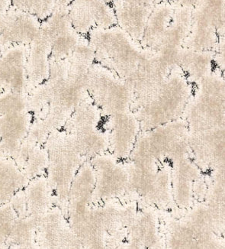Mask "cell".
Instances as JSON below:
<instances>
[{
	"label": "cell",
	"mask_w": 225,
	"mask_h": 249,
	"mask_svg": "<svg viewBox=\"0 0 225 249\" xmlns=\"http://www.w3.org/2000/svg\"><path fill=\"white\" fill-rule=\"evenodd\" d=\"M103 128L108 135V152L119 160H128L140 132L135 113L130 110L105 117Z\"/></svg>",
	"instance_id": "4fadbf2b"
},
{
	"label": "cell",
	"mask_w": 225,
	"mask_h": 249,
	"mask_svg": "<svg viewBox=\"0 0 225 249\" xmlns=\"http://www.w3.org/2000/svg\"><path fill=\"white\" fill-rule=\"evenodd\" d=\"M117 25L140 43L147 19L156 5L155 0H114Z\"/></svg>",
	"instance_id": "e0dca14e"
},
{
	"label": "cell",
	"mask_w": 225,
	"mask_h": 249,
	"mask_svg": "<svg viewBox=\"0 0 225 249\" xmlns=\"http://www.w3.org/2000/svg\"><path fill=\"white\" fill-rule=\"evenodd\" d=\"M89 162L96 176L92 204L124 198L129 181L127 160H119L107 151L96 155Z\"/></svg>",
	"instance_id": "ba28073f"
},
{
	"label": "cell",
	"mask_w": 225,
	"mask_h": 249,
	"mask_svg": "<svg viewBox=\"0 0 225 249\" xmlns=\"http://www.w3.org/2000/svg\"><path fill=\"white\" fill-rule=\"evenodd\" d=\"M187 123L180 118L159 126L140 131L128 160L160 164L191 158Z\"/></svg>",
	"instance_id": "7a4b0ae2"
},
{
	"label": "cell",
	"mask_w": 225,
	"mask_h": 249,
	"mask_svg": "<svg viewBox=\"0 0 225 249\" xmlns=\"http://www.w3.org/2000/svg\"><path fill=\"white\" fill-rule=\"evenodd\" d=\"M177 67L190 83L196 85L215 70L214 52L183 48L178 57Z\"/></svg>",
	"instance_id": "cb8c5ba5"
},
{
	"label": "cell",
	"mask_w": 225,
	"mask_h": 249,
	"mask_svg": "<svg viewBox=\"0 0 225 249\" xmlns=\"http://www.w3.org/2000/svg\"><path fill=\"white\" fill-rule=\"evenodd\" d=\"M41 23L34 15L11 6L0 15V46L30 45L39 33Z\"/></svg>",
	"instance_id": "5bb4252c"
},
{
	"label": "cell",
	"mask_w": 225,
	"mask_h": 249,
	"mask_svg": "<svg viewBox=\"0 0 225 249\" xmlns=\"http://www.w3.org/2000/svg\"><path fill=\"white\" fill-rule=\"evenodd\" d=\"M106 2H108V3H112V2H113L114 0H105Z\"/></svg>",
	"instance_id": "8d00e7d4"
},
{
	"label": "cell",
	"mask_w": 225,
	"mask_h": 249,
	"mask_svg": "<svg viewBox=\"0 0 225 249\" xmlns=\"http://www.w3.org/2000/svg\"><path fill=\"white\" fill-rule=\"evenodd\" d=\"M175 3L172 0L156 4L147 19L140 45L144 49L155 51L172 20Z\"/></svg>",
	"instance_id": "d4e9b609"
},
{
	"label": "cell",
	"mask_w": 225,
	"mask_h": 249,
	"mask_svg": "<svg viewBox=\"0 0 225 249\" xmlns=\"http://www.w3.org/2000/svg\"><path fill=\"white\" fill-rule=\"evenodd\" d=\"M172 1L176 5L191 8L193 7L195 2H197V0H172Z\"/></svg>",
	"instance_id": "836d02e7"
},
{
	"label": "cell",
	"mask_w": 225,
	"mask_h": 249,
	"mask_svg": "<svg viewBox=\"0 0 225 249\" xmlns=\"http://www.w3.org/2000/svg\"><path fill=\"white\" fill-rule=\"evenodd\" d=\"M173 69L155 51L144 48L140 62L126 80L133 93L131 111L135 110L163 84Z\"/></svg>",
	"instance_id": "9c48e42d"
},
{
	"label": "cell",
	"mask_w": 225,
	"mask_h": 249,
	"mask_svg": "<svg viewBox=\"0 0 225 249\" xmlns=\"http://www.w3.org/2000/svg\"><path fill=\"white\" fill-rule=\"evenodd\" d=\"M165 248L160 210L152 207L138 208L126 230L124 249Z\"/></svg>",
	"instance_id": "8fae6325"
},
{
	"label": "cell",
	"mask_w": 225,
	"mask_h": 249,
	"mask_svg": "<svg viewBox=\"0 0 225 249\" xmlns=\"http://www.w3.org/2000/svg\"><path fill=\"white\" fill-rule=\"evenodd\" d=\"M73 29L87 37L93 29H107L117 25L112 4L105 0H73L68 5Z\"/></svg>",
	"instance_id": "7c38bea8"
},
{
	"label": "cell",
	"mask_w": 225,
	"mask_h": 249,
	"mask_svg": "<svg viewBox=\"0 0 225 249\" xmlns=\"http://www.w3.org/2000/svg\"><path fill=\"white\" fill-rule=\"evenodd\" d=\"M37 0H11V6L25 13L34 14Z\"/></svg>",
	"instance_id": "d6a6232c"
},
{
	"label": "cell",
	"mask_w": 225,
	"mask_h": 249,
	"mask_svg": "<svg viewBox=\"0 0 225 249\" xmlns=\"http://www.w3.org/2000/svg\"><path fill=\"white\" fill-rule=\"evenodd\" d=\"M95 183L94 169L89 160H86L71 183L68 194L67 217L80 213L90 207L92 204V193L94 191Z\"/></svg>",
	"instance_id": "44dd1931"
},
{
	"label": "cell",
	"mask_w": 225,
	"mask_h": 249,
	"mask_svg": "<svg viewBox=\"0 0 225 249\" xmlns=\"http://www.w3.org/2000/svg\"><path fill=\"white\" fill-rule=\"evenodd\" d=\"M87 89L105 118L131 110L134 96L128 83L101 64L95 62L91 66Z\"/></svg>",
	"instance_id": "8992f818"
},
{
	"label": "cell",
	"mask_w": 225,
	"mask_h": 249,
	"mask_svg": "<svg viewBox=\"0 0 225 249\" xmlns=\"http://www.w3.org/2000/svg\"><path fill=\"white\" fill-rule=\"evenodd\" d=\"M225 71L215 68L211 74L194 87L182 119L189 133L225 128Z\"/></svg>",
	"instance_id": "3957f363"
},
{
	"label": "cell",
	"mask_w": 225,
	"mask_h": 249,
	"mask_svg": "<svg viewBox=\"0 0 225 249\" xmlns=\"http://www.w3.org/2000/svg\"><path fill=\"white\" fill-rule=\"evenodd\" d=\"M13 160L25 178L29 180H32L46 174L48 151L45 146L25 139L20 144Z\"/></svg>",
	"instance_id": "603a6c76"
},
{
	"label": "cell",
	"mask_w": 225,
	"mask_h": 249,
	"mask_svg": "<svg viewBox=\"0 0 225 249\" xmlns=\"http://www.w3.org/2000/svg\"><path fill=\"white\" fill-rule=\"evenodd\" d=\"M5 248L34 249L36 246V223L29 217H18L6 242Z\"/></svg>",
	"instance_id": "83f0119b"
},
{
	"label": "cell",
	"mask_w": 225,
	"mask_h": 249,
	"mask_svg": "<svg viewBox=\"0 0 225 249\" xmlns=\"http://www.w3.org/2000/svg\"><path fill=\"white\" fill-rule=\"evenodd\" d=\"M4 48L0 52V91H13L28 94V45Z\"/></svg>",
	"instance_id": "2e32d148"
},
{
	"label": "cell",
	"mask_w": 225,
	"mask_h": 249,
	"mask_svg": "<svg viewBox=\"0 0 225 249\" xmlns=\"http://www.w3.org/2000/svg\"><path fill=\"white\" fill-rule=\"evenodd\" d=\"M204 173L191 158L171 163V183L177 210L185 211L193 205L194 183Z\"/></svg>",
	"instance_id": "ac0fdd59"
},
{
	"label": "cell",
	"mask_w": 225,
	"mask_h": 249,
	"mask_svg": "<svg viewBox=\"0 0 225 249\" xmlns=\"http://www.w3.org/2000/svg\"><path fill=\"white\" fill-rule=\"evenodd\" d=\"M33 121L29 111L0 116V155L13 159Z\"/></svg>",
	"instance_id": "d6986e66"
},
{
	"label": "cell",
	"mask_w": 225,
	"mask_h": 249,
	"mask_svg": "<svg viewBox=\"0 0 225 249\" xmlns=\"http://www.w3.org/2000/svg\"><path fill=\"white\" fill-rule=\"evenodd\" d=\"M27 217L37 222L55 206L54 196L45 175L29 180L23 189Z\"/></svg>",
	"instance_id": "7402d4cb"
},
{
	"label": "cell",
	"mask_w": 225,
	"mask_h": 249,
	"mask_svg": "<svg viewBox=\"0 0 225 249\" xmlns=\"http://www.w3.org/2000/svg\"><path fill=\"white\" fill-rule=\"evenodd\" d=\"M71 1H73V0H59V3L64 5H68Z\"/></svg>",
	"instance_id": "d590c367"
},
{
	"label": "cell",
	"mask_w": 225,
	"mask_h": 249,
	"mask_svg": "<svg viewBox=\"0 0 225 249\" xmlns=\"http://www.w3.org/2000/svg\"><path fill=\"white\" fill-rule=\"evenodd\" d=\"M36 246L41 249H83L67 215L57 206L36 222Z\"/></svg>",
	"instance_id": "30bf717a"
},
{
	"label": "cell",
	"mask_w": 225,
	"mask_h": 249,
	"mask_svg": "<svg viewBox=\"0 0 225 249\" xmlns=\"http://www.w3.org/2000/svg\"><path fill=\"white\" fill-rule=\"evenodd\" d=\"M17 218L18 216L9 203L0 205V248H5Z\"/></svg>",
	"instance_id": "4dcf8cb0"
},
{
	"label": "cell",
	"mask_w": 225,
	"mask_h": 249,
	"mask_svg": "<svg viewBox=\"0 0 225 249\" xmlns=\"http://www.w3.org/2000/svg\"><path fill=\"white\" fill-rule=\"evenodd\" d=\"M28 181L13 159L0 157V205L9 203Z\"/></svg>",
	"instance_id": "4316f807"
},
{
	"label": "cell",
	"mask_w": 225,
	"mask_h": 249,
	"mask_svg": "<svg viewBox=\"0 0 225 249\" xmlns=\"http://www.w3.org/2000/svg\"><path fill=\"white\" fill-rule=\"evenodd\" d=\"M51 42L39 31L37 37L28 45L26 74L28 93L46 81L51 67Z\"/></svg>",
	"instance_id": "ffe728a7"
},
{
	"label": "cell",
	"mask_w": 225,
	"mask_h": 249,
	"mask_svg": "<svg viewBox=\"0 0 225 249\" xmlns=\"http://www.w3.org/2000/svg\"><path fill=\"white\" fill-rule=\"evenodd\" d=\"M225 36V0H197L183 48L213 52Z\"/></svg>",
	"instance_id": "52a82bcc"
},
{
	"label": "cell",
	"mask_w": 225,
	"mask_h": 249,
	"mask_svg": "<svg viewBox=\"0 0 225 249\" xmlns=\"http://www.w3.org/2000/svg\"><path fill=\"white\" fill-rule=\"evenodd\" d=\"M96 62L127 80L141 59L144 48L118 25L93 29L87 36Z\"/></svg>",
	"instance_id": "277c9868"
},
{
	"label": "cell",
	"mask_w": 225,
	"mask_h": 249,
	"mask_svg": "<svg viewBox=\"0 0 225 249\" xmlns=\"http://www.w3.org/2000/svg\"><path fill=\"white\" fill-rule=\"evenodd\" d=\"M11 7V0H0V15Z\"/></svg>",
	"instance_id": "e575fe53"
},
{
	"label": "cell",
	"mask_w": 225,
	"mask_h": 249,
	"mask_svg": "<svg viewBox=\"0 0 225 249\" xmlns=\"http://www.w3.org/2000/svg\"><path fill=\"white\" fill-rule=\"evenodd\" d=\"M83 37L73 28L53 37L51 41V60L60 61L69 57Z\"/></svg>",
	"instance_id": "f1b7e54d"
},
{
	"label": "cell",
	"mask_w": 225,
	"mask_h": 249,
	"mask_svg": "<svg viewBox=\"0 0 225 249\" xmlns=\"http://www.w3.org/2000/svg\"><path fill=\"white\" fill-rule=\"evenodd\" d=\"M194 87L179 67L174 68L163 84L132 111L140 123V131L180 119Z\"/></svg>",
	"instance_id": "6da1fadb"
},
{
	"label": "cell",
	"mask_w": 225,
	"mask_h": 249,
	"mask_svg": "<svg viewBox=\"0 0 225 249\" xmlns=\"http://www.w3.org/2000/svg\"><path fill=\"white\" fill-rule=\"evenodd\" d=\"M225 36H222L219 38L218 44L215 47L214 52V62L215 68L225 71Z\"/></svg>",
	"instance_id": "1f68e13d"
},
{
	"label": "cell",
	"mask_w": 225,
	"mask_h": 249,
	"mask_svg": "<svg viewBox=\"0 0 225 249\" xmlns=\"http://www.w3.org/2000/svg\"><path fill=\"white\" fill-rule=\"evenodd\" d=\"M48 155L46 176L54 196L55 206L67 215L71 183L86 161L64 129L52 132L44 144Z\"/></svg>",
	"instance_id": "5b68a950"
},
{
	"label": "cell",
	"mask_w": 225,
	"mask_h": 249,
	"mask_svg": "<svg viewBox=\"0 0 225 249\" xmlns=\"http://www.w3.org/2000/svg\"><path fill=\"white\" fill-rule=\"evenodd\" d=\"M192 8L175 4L168 28L155 52L170 68L177 67L178 57L190 33Z\"/></svg>",
	"instance_id": "9a60e30c"
},
{
	"label": "cell",
	"mask_w": 225,
	"mask_h": 249,
	"mask_svg": "<svg viewBox=\"0 0 225 249\" xmlns=\"http://www.w3.org/2000/svg\"><path fill=\"white\" fill-rule=\"evenodd\" d=\"M104 119L100 108L88 96L74 109L62 129L67 133L89 131L103 126Z\"/></svg>",
	"instance_id": "484cf974"
},
{
	"label": "cell",
	"mask_w": 225,
	"mask_h": 249,
	"mask_svg": "<svg viewBox=\"0 0 225 249\" xmlns=\"http://www.w3.org/2000/svg\"><path fill=\"white\" fill-rule=\"evenodd\" d=\"M25 111H29L27 93L0 91V116Z\"/></svg>",
	"instance_id": "f546056e"
}]
</instances>
